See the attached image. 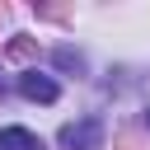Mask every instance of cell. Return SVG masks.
I'll use <instances>...</instances> for the list:
<instances>
[{
    "instance_id": "3",
    "label": "cell",
    "mask_w": 150,
    "mask_h": 150,
    "mask_svg": "<svg viewBox=\"0 0 150 150\" xmlns=\"http://www.w3.org/2000/svg\"><path fill=\"white\" fill-rule=\"evenodd\" d=\"M0 150H47V145H42V136L28 131V127H5V131H0Z\"/></svg>"
},
{
    "instance_id": "2",
    "label": "cell",
    "mask_w": 150,
    "mask_h": 150,
    "mask_svg": "<svg viewBox=\"0 0 150 150\" xmlns=\"http://www.w3.org/2000/svg\"><path fill=\"white\" fill-rule=\"evenodd\" d=\"M19 94L28 98V103H56V80L52 75H42V70H23L19 75Z\"/></svg>"
},
{
    "instance_id": "5",
    "label": "cell",
    "mask_w": 150,
    "mask_h": 150,
    "mask_svg": "<svg viewBox=\"0 0 150 150\" xmlns=\"http://www.w3.org/2000/svg\"><path fill=\"white\" fill-rule=\"evenodd\" d=\"M0 94H5V75H0Z\"/></svg>"
},
{
    "instance_id": "4",
    "label": "cell",
    "mask_w": 150,
    "mask_h": 150,
    "mask_svg": "<svg viewBox=\"0 0 150 150\" xmlns=\"http://www.w3.org/2000/svg\"><path fill=\"white\" fill-rule=\"evenodd\" d=\"M61 70H84V56L75 52V47H56V56H52Z\"/></svg>"
},
{
    "instance_id": "6",
    "label": "cell",
    "mask_w": 150,
    "mask_h": 150,
    "mask_svg": "<svg viewBox=\"0 0 150 150\" xmlns=\"http://www.w3.org/2000/svg\"><path fill=\"white\" fill-rule=\"evenodd\" d=\"M145 122H150V112H145Z\"/></svg>"
},
{
    "instance_id": "1",
    "label": "cell",
    "mask_w": 150,
    "mask_h": 150,
    "mask_svg": "<svg viewBox=\"0 0 150 150\" xmlns=\"http://www.w3.org/2000/svg\"><path fill=\"white\" fill-rule=\"evenodd\" d=\"M61 150H103V122L98 117H80V122H66L61 136H56Z\"/></svg>"
}]
</instances>
